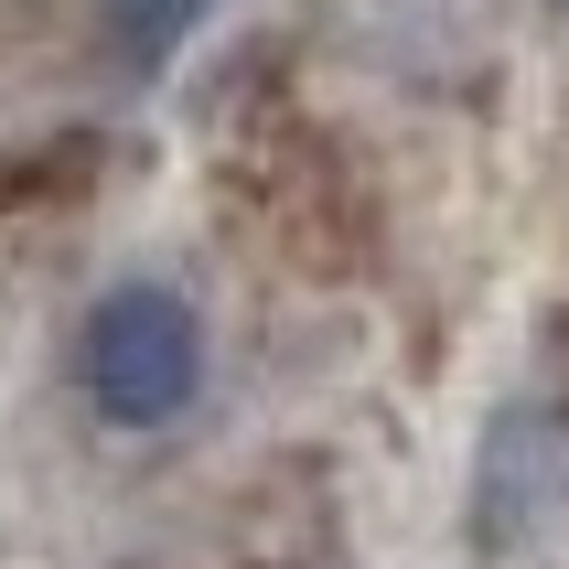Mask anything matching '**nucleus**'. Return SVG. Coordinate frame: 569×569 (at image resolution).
I'll return each mask as SVG.
<instances>
[{
  "label": "nucleus",
  "instance_id": "obj_1",
  "mask_svg": "<svg viewBox=\"0 0 569 569\" xmlns=\"http://www.w3.org/2000/svg\"><path fill=\"white\" fill-rule=\"evenodd\" d=\"M76 387L108 430H161V419L193 409L204 387V322H193L183 290L161 280H119L108 301H87L76 322Z\"/></svg>",
  "mask_w": 569,
  "mask_h": 569
},
{
  "label": "nucleus",
  "instance_id": "obj_2",
  "mask_svg": "<svg viewBox=\"0 0 569 569\" xmlns=\"http://www.w3.org/2000/svg\"><path fill=\"white\" fill-rule=\"evenodd\" d=\"M204 11H216V0H119V64H140V76H151V64L172 54Z\"/></svg>",
  "mask_w": 569,
  "mask_h": 569
},
{
  "label": "nucleus",
  "instance_id": "obj_3",
  "mask_svg": "<svg viewBox=\"0 0 569 569\" xmlns=\"http://www.w3.org/2000/svg\"><path fill=\"white\" fill-rule=\"evenodd\" d=\"M559 11H569V0H559Z\"/></svg>",
  "mask_w": 569,
  "mask_h": 569
}]
</instances>
